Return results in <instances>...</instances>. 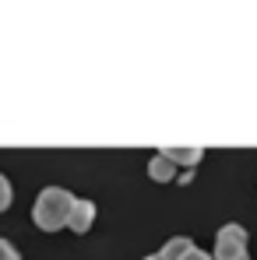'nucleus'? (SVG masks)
Segmentation results:
<instances>
[{
  "mask_svg": "<svg viewBox=\"0 0 257 260\" xmlns=\"http://www.w3.org/2000/svg\"><path fill=\"white\" fill-rule=\"evenodd\" d=\"M92 221H95V201L74 197V204H71V211H67V225H71L74 232H88Z\"/></svg>",
  "mask_w": 257,
  "mask_h": 260,
  "instance_id": "obj_3",
  "label": "nucleus"
},
{
  "mask_svg": "<svg viewBox=\"0 0 257 260\" xmlns=\"http://www.w3.org/2000/svg\"><path fill=\"white\" fill-rule=\"evenodd\" d=\"M212 260H250V253H247V229L236 225V221L222 225L218 236H215Z\"/></svg>",
  "mask_w": 257,
  "mask_h": 260,
  "instance_id": "obj_2",
  "label": "nucleus"
},
{
  "mask_svg": "<svg viewBox=\"0 0 257 260\" xmlns=\"http://www.w3.org/2000/svg\"><path fill=\"white\" fill-rule=\"evenodd\" d=\"M0 260H21V253H18L7 239H0Z\"/></svg>",
  "mask_w": 257,
  "mask_h": 260,
  "instance_id": "obj_8",
  "label": "nucleus"
},
{
  "mask_svg": "<svg viewBox=\"0 0 257 260\" xmlns=\"http://www.w3.org/2000/svg\"><path fill=\"white\" fill-rule=\"evenodd\" d=\"M187 246H194V243H190L187 236H176V239H169V243L162 246V253H159V257H162V260H180V253H183Z\"/></svg>",
  "mask_w": 257,
  "mask_h": 260,
  "instance_id": "obj_6",
  "label": "nucleus"
},
{
  "mask_svg": "<svg viewBox=\"0 0 257 260\" xmlns=\"http://www.w3.org/2000/svg\"><path fill=\"white\" fill-rule=\"evenodd\" d=\"M148 176H152L155 183H169L173 176H176V166H173L166 155H155V158L148 162Z\"/></svg>",
  "mask_w": 257,
  "mask_h": 260,
  "instance_id": "obj_5",
  "label": "nucleus"
},
{
  "mask_svg": "<svg viewBox=\"0 0 257 260\" xmlns=\"http://www.w3.org/2000/svg\"><path fill=\"white\" fill-rule=\"evenodd\" d=\"M145 260H162V257H159V253H155V257H145Z\"/></svg>",
  "mask_w": 257,
  "mask_h": 260,
  "instance_id": "obj_10",
  "label": "nucleus"
},
{
  "mask_svg": "<svg viewBox=\"0 0 257 260\" xmlns=\"http://www.w3.org/2000/svg\"><path fill=\"white\" fill-rule=\"evenodd\" d=\"M180 260H212L205 250H197V246H187L183 253H180Z\"/></svg>",
  "mask_w": 257,
  "mask_h": 260,
  "instance_id": "obj_9",
  "label": "nucleus"
},
{
  "mask_svg": "<svg viewBox=\"0 0 257 260\" xmlns=\"http://www.w3.org/2000/svg\"><path fill=\"white\" fill-rule=\"evenodd\" d=\"M74 204V193L64 190V186H46L43 193L36 197L32 204V221L43 229V232H56L67 225V211Z\"/></svg>",
  "mask_w": 257,
  "mask_h": 260,
  "instance_id": "obj_1",
  "label": "nucleus"
},
{
  "mask_svg": "<svg viewBox=\"0 0 257 260\" xmlns=\"http://www.w3.org/2000/svg\"><path fill=\"white\" fill-rule=\"evenodd\" d=\"M11 201H14V190H11L7 176L0 173V211H7V208H11Z\"/></svg>",
  "mask_w": 257,
  "mask_h": 260,
  "instance_id": "obj_7",
  "label": "nucleus"
},
{
  "mask_svg": "<svg viewBox=\"0 0 257 260\" xmlns=\"http://www.w3.org/2000/svg\"><path fill=\"white\" fill-rule=\"evenodd\" d=\"M159 155H166L173 166H194L205 151L201 148H159Z\"/></svg>",
  "mask_w": 257,
  "mask_h": 260,
  "instance_id": "obj_4",
  "label": "nucleus"
}]
</instances>
